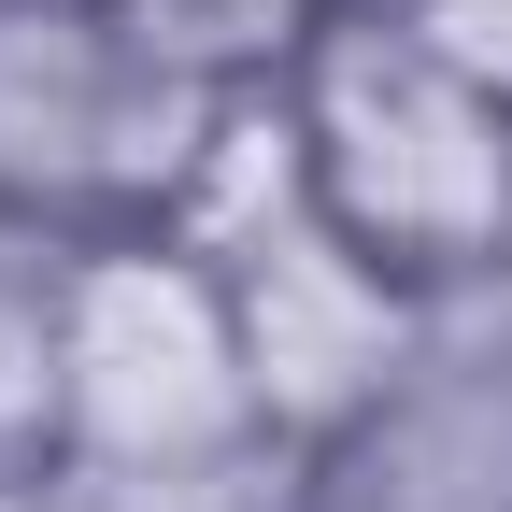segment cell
<instances>
[{"label": "cell", "instance_id": "cell-1", "mask_svg": "<svg viewBox=\"0 0 512 512\" xmlns=\"http://www.w3.org/2000/svg\"><path fill=\"white\" fill-rule=\"evenodd\" d=\"M299 185L384 285H413L427 313H470L512 285V100L470 86L456 57H427L413 29H384L370 0L299 43V72L271 86Z\"/></svg>", "mask_w": 512, "mask_h": 512}, {"label": "cell", "instance_id": "cell-2", "mask_svg": "<svg viewBox=\"0 0 512 512\" xmlns=\"http://www.w3.org/2000/svg\"><path fill=\"white\" fill-rule=\"evenodd\" d=\"M242 114L256 100L185 72L128 0H0V228L43 256L185 228Z\"/></svg>", "mask_w": 512, "mask_h": 512}, {"label": "cell", "instance_id": "cell-3", "mask_svg": "<svg viewBox=\"0 0 512 512\" xmlns=\"http://www.w3.org/2000/svg\"><path fill=\"white\" fill-rule=\"evenodd\" d=\"M29 427L43 456L72 470L86 498L114 484H171V470H214L256 456V384H242V328H228V285L157 242H86V256H43V313H29Z\"/></svg>", "mask_w": 512, "mask_h": 512}, {"label": "cell", "instance_id": "cell-4", "mask_svg": "<svg viewBox=\"0 0 512 512\" xmlns=\"http://www.w3.org/2000/svg\"><path fill=\"white\" fill-rule=\"evenodd\" d=\"M171 242L228 285L256 427L299 441V456H328L356 413H384V399L427 370V342L456 328V313H427L413 285H384L370 256H356L328 214H313L299 143H285V114H271V100L228 128V157L200 171V200H185V228H171Z\"/></svg>", "mask_w": 512, "mask_h": 512}, {"label": "cell", "instance_id": "cell-5", "mask_svg": "<svg viewBox=\"0 0 512 512\" xmlns=\"http://www.w3.org/2000/svg\"><path fill=\"white\" fill-rule=\"evenodd\" d=\"M299 512H512V342L441 328L399 399L299 470Z\"/></svg>", "mask_w": 512, "mask_h": 512}, {"label": "cell", "instance_id": "cell-6", "mask_svg": "<svg viewBox=\"0 0 512 512\" xmlns=\"http://www.w3.org/2000/svg\"><path fill=\"white\" fill-rule=\"evenodd\" d=\"M185 72H214L228 100H271L285 72H299V43L328 29V15H356V0H128Z\"/></svg>", "mask_w": 512, "mask_h": 512}, {"label": "cell", "instance_id": "cell-7", "mask_svg": "<svg viewBox=\"0 0 512 512\" xmlns=\"http://www.w3.org/2000/svg\"><path fill=\"white\" fill-rule=\"evenodd\" d=\"M384 29H413L427 57H456L470 86H498L512 100V0H370Z\"/></svg>", "mask_w": 512, "mask_h": 512}, {"label": "cell", "instance_id": "cell-8", "mask_svg": "<svg viewBox=\"0 0 512 512\" xmlns=\"http://www.w3.org/2000/svg\"><path fill=\"white\" fill-rule=\"evenodd\" d=\"M0 512H86V484L57 456H0Z\"/></svg>", "mask_w": 512, "mask_h": 512}]
</instances>
